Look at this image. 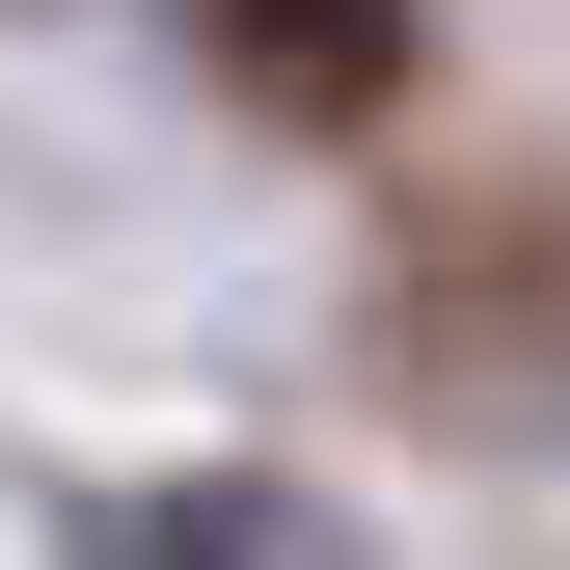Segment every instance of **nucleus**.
Listing matches in <instances>:
<instances>
[{
	"mask_svg": "<svg viewBox=\"0 0 570 570\" xmlns=\"http://www.w3.org/2000/svg\"><path fill=\"white\" fill-rule=\"evenodd\" d=\"M190 55H218L272 136H381L407 109V0H190Z\"/></svg>",
	"mask_w": 570,
	"mask_h": 570,
	"instance_id": "obj_1",
	"label": "nucleus"
},
{
	"mask_svg": "<svg viewBox=\"0 0 570 570\" xmlns=\"http://www.w3.org/2000/svg\"><path fill=\"white\" fill-rule=\"evenodd\" d=\"M109 570H353V543L299 517V489H136V517H109Z\"/></svg>",
	"mask_w": 570,
	"mask_h": 570,
	"instance_id": "obj_2",
	"label": "nucleus"
}]
</instances>
